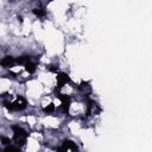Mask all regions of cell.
Listing matches in <instances>:
<instances>
[{"label": "cell", "mask_w": 152, "mask_h": 152, "mask_svg": "<svg viewBox=\"0 0 152 152\" xmlns=\"http://www.w3.org/2000/svg\"><path fill=\"white\" fill-rule=\"evenodd\" d=\"M12 132H13L12 141H14V144H17V146L21 147V146L26 145L27 137H28V133L26 129H24L19 125H12Z\"/></svg>", "instance_id": "obj_1"}, {"label": "cell", "mask_w": 152, "mask_h": 152, "mask_svg": "<svg viewBox=\"0 0 152 152\" xmlns=\"http://www.w3.org/2000/svg\"><path fill=\"white\" fill-rule=\"evenodd\" d=\"M2 106L8 112H19V110H24L27 107V101H26V99L24 96L18 95L13 102H11V101H4L2 102Z\"/></svg>", "instance_id": "obj_2"}, {"label": "cell", "mask_w": 152, "mask_h": 152, "mask_svg": "<svg viewBox=\"0 0 152 152\" xmlns=\"http://www.w3.org/2000/svg\"><path fill=\"white\" fill-rule=\"evenodd\" d=\"M56 96L61 100V110L64 114H68L70 106H71V97L69 95H65V94H57Z\"/></svg>", "instance_id": "obj_3"}, {"label": "cell", "mask_w": 152, "mask_h": 152, "mask_svg": "<svg viewBox=\"0 0 152 152\" xmlns=\"http://www.w3.org/2000/svg\"><path fill=\"white\" fill-rule=\"evenodd\" d=\"M56 80H57V87H56V90H59L63 86H65L66 83H71V80H70V76L66 74V72H62V71H58L56 74Z\"/></svg>", "instance_id": "obj_4"}, {"label": "cell", "mask_w": 152, "mask_h": 152, "mask_svg": "<svg viewBox=\"0 0 152 152\" xmlns=\"http://www.w3.org/2000/svg\"><path fill=\"white\" fill-rule=\"evenodd\" d=\"M56 150H57V151H77L78 147H77L76 142H74L72 140L66 139V140L63 141L62 146H59V147L56 148Z\"/></svg>", "instance_id": "obj_5"}, {"label": "cell", "mask_w": 152, "mask_h": 152, "mask_svg": "<svg viewBox=\"0 0 152 152\" xmlns=\"http://www.w3.org/2000/svg\"><path fill=\"white\" fill-rule=\"evenodd\" d=\"M15 64V57L13 56H5L0 59V65L2 68H12Z\"/></svg>", "instance_id": "obj_6"}, {"label": "cell", "mask_w": 152, "mask_h": 152, "mask_svg": "<svg viewBox=\"0 0 152 152\" xmlns=\"http://www.w3.org/2000/svg\"><path fill=\"white\" fill-rule=\"evenodd\" d=\"M31 61V56L30 55H23V56H19L15 58V64H19V65H25L26 63H28Z\"/></svg>", "instance_id": "obj_7"}, {"label": "cell", "mask_w": 152, "mask_h": 152, "mask_svg": "<svg viewBox=\"0 0 152 152\" xmlns=\"http://www.w3.org/2000/svg\"><path fill=\"white\" fill-rule=\"evenodd\" d=\"M32 13H33L36 17H38V18H43V17L46 15V11H45L43 7H34V8L32 10Z\"/></svg>", "instance_id": "obj_8"}, {"label": "cell", "mask_w": 152, "mask_h": 152, "mask_svg": "<svg viewBox=\"0 0 152 152\" xmlns=\"http://www.w3.org/2000/svg\"><path fill=\"white\" fill-rule=\"evenodd\" d=\"M24 66H25V70H26L28 74H33V72L36 71V69H37V65H36V63H33L32 61H30L28 63H26Z\"/></svg>", "instance_id": "obj_9"}, {"label": "cell", "mask_w": 152, "mask_h": 152, "mask_svg": "<svg viewBox=\"0 0 152 152\" xmlns=\"http://www.w3.org/2000/svg\"><path fill=\"white\" fill-rule=\"evenodd\" d=\"M55 109H56V107H55L53 103H50V104H48L46 107L43 108V110H44L45 114H52V113L55 112Z\"/></svg>", "instance_id": "obj_10"}, {"label": "cell", "mask_w": 152, "mask_h": 152, "mask_svg": "<svg viewBox=\"0 0 152 152\" xmlns=\"http://www.w3.org/2000/svg\"><path fill=\"white\" fill-rule=\"evenodd\" d=\"M0 142L6 146V145L12 144V139H10L8 137H5V135H0Z\"/></svg>", "instance_id": "obj_11"}, {"label": "cell", "mask_w": 152, "mask_h": 152, "mask_svg": "<svg viewBox=\"0 0 152 152\" xmlns=\"http://www.w3.org/2000/svg\"><path fill=\"white\" fill-rule=\"evenodd\" d=\"M4 150H5V151H19L20 147H19V146H13L12 144H10V145H6Z\"/></svg>", "instance_id": "obj_12"}, {"label": "cell", "mask_w": 152, "mask_h": 152, "mask_svg": "<svg viewBox=\"0 0 152 152\" xmlns=\"http://www.w3.org/2000/svg\"><path fill=\"white\" fill-rule=\"evenodd\" d=\"M46 69H48L49 71H51V72H55V74L58 72V69H57V66H55V65H49Z\"/></svg>", "instance_id": "obj_13"}, {"label": "cell", "mask_w": 152, "mask_h": 152, "mask_svg": "<svg viewBox=\"0 0 152 152\" xmlns=\"http://www.w3.org/2000/svg\"><path fill=\"white\" fill-rule=\"evenodd\" d=\"M18 20L20 21V23H23L24 20H23V17H20V15H18Z\"/></svg>", "instance_id": "obj_14"}, {"label": "cell", "mask_w": 152, "mask_h": 152, "mask_svg": "<svg viewBox=\"0 0 152 152\" xmlns=\"http://www.w3.org/2000/svg\"><path fill=\"white\" fill-rule=\"evenodd\" d=\"M8 1H12V2H13V1H14V0H8Z\"/></svg>", "instance_id": "obj_15"}]
</instances>
